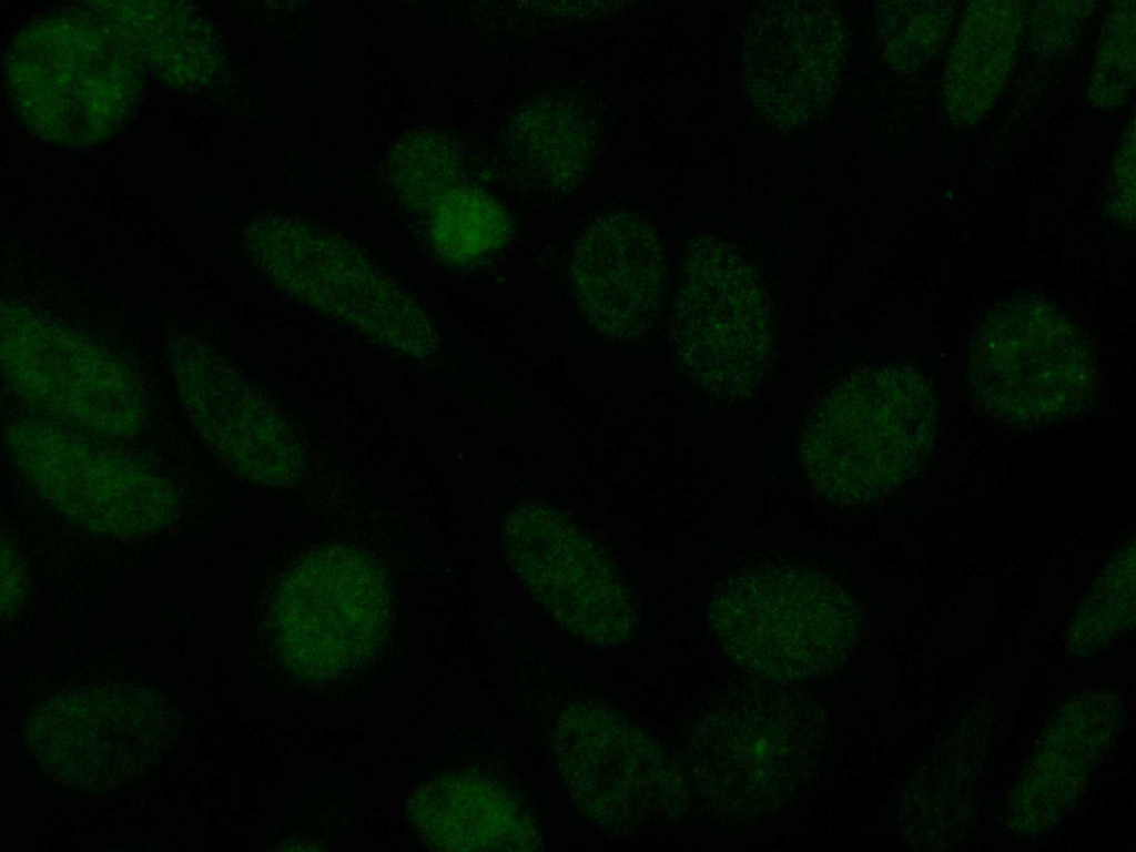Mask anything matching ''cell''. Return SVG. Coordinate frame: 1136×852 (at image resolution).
Listing matches in <instances>:
<instances>
[{
    "mask_svg": "<svg viewBox=\"0 0 1136 852\" xmlns=\"http://www.w3.org/2000/svg\"><path fill=\"white\" fill-rule=\"evenodd\" d=\"M572 275L581 310L598 331L619 341L640 335L660 296L653 230L635 214L594 222L576 245Z\"/></svg>",
    "mask_w": 1136,
    "mask_h": 852,
    "instance_id": "6da1fadb",
    "label": "cell"
}]
</instances>
